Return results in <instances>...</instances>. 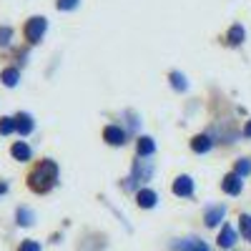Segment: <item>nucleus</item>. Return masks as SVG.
Wrapping results in <instances>:
<instances>
[{
  "instance_id": "nucleus-25",
  "label": "nucleus",
  "mask_w": 251,
  "mask_h": 251,
  "mask_svg": "<svg viewBox=\"0 0 251 251\" xmlns=\"http://www.w3.org/2000/svg\"><path fill=\"white\" fill-rule=\"evenodd\" d=\"M5 191H8V186H5L3 181H0V194H5Z\"/></svg>"
},
{
  "instance_id": "nucleus-4",
  "label": "nucleus",
  "mask_w": 251,
  "mask_h": 251,
  "mask_svg": "<svg viewBox=\"0 0 251 251\" xmlns=\"http://www.w3.org/2000/svg\"><path fill=\"white\" fill-rule=\"evenodd\" d=\"M224 216H226V206H214V208L206 211L203 221H206V226H219L224 221Z\"/></svg>"
},
{
  "instance_id": "nucleus-16",
  "label": "nucleus",
  "mask_w": 251,
  "mask_h": 251,
  "mask_svg": "<svg viewBox=\"0 0 251 251\" xmlns=\"http://www.w3.org/2000/svg\"><path fill=\"white\" fill-rule=\"evenodd\" d=\"M33 211H30V208H18V224L20 226H30L33 224Z\"/></svg>"
},
{
  "instance_id": "nucleus-6",
  "label": "nucleus",
  "mask_w": 251,
  "mask_h": 251,
  "mask_svg": "<svg viewBox=\"0 0 251 251\" xmlns=\"http://www.w3.org/2000/svg\"><path fill=\"white\" fill-rule=\"evenodd\" d=\"M221 188L226 194H231V196H236V194H241V176H236V174H228L226 178H224V183H221Z\"/></svg>"
},
{
  "instance_id": "nucleus-3",
  "label": "nucleus",
  "mask_w": 251,
  "mask_h": 251,
  "mask_svg": "<svg viewBox=\"0 0 251 251\" xmlns=\"http://www.w3.org/2000/svg\"><path fill=\"white\" fill-rule=\"evenodd\" d=\"M174 194H176V196H191V194H194V181H191V176H178V178L174 181Z\"/></svg>"
},
{
  "instance_id": "nucleus-20",
  "label": "nucleus",
  "mask_w": 251,
  "mask_h": 251,
  "mask_svg": "<svg viewBox=\"0 0 251 251\" xmlns=\"http://www.w3.org/2000/svg\"><path fill=\"white\" fill-rule=\"evenodd\" d=\"M241 231H244V236L251 241V216H246V214L241 216Z\"/></svg>"
},
{
  "instance_id": "nucleus-19",
  "label": "nucleus",
  "mask_w": 251,
  "mask_h": 251,
  "mask_svg": "<svg viewBox=\"0 0 251 251\" xmlns=\"http://www.w3.org/2000/svg\"><path fill=\"white\" fill-rule=\"evenodd\" d=\"M15 131V118H0V133L8 136Z\"/></svg>"
},
{
  "instance_id": "nucleus-23",
  "label": "nucleus",
  "mask_w": 251,
  "mask_h": 251,
  "mask_svg": "<svg viewBox=\"0 0 251 251\" xmlns=\"http://www.w3.org/2000/svg\"><path fill=\"white\" fill-rule=\"evenodd\" d=\"M10 28H0V46H8L10 43Z\"/></svg>"
},
{
  "instance_id": "nucleus-22",
  "label": "nucleus",
  "mask_w": 251,
  "mask_h": 251,
  "mask_svg": "<svg viewBox=\"0 0 251 251\" xmlns=\"http://www.w3.org/2000/svg\"><path fill=\"white\" fill-rule=\"evenodd\" d=\"M20 251H40V244L38 241H23L20 244Z\"/></svg>"
},
{
  "instance_id": "nucleus-15",
  "label": "nucleus",
  "mask_w": 251,
  "mask_h": 251,
  "mask_svg": "<svg viewBox=\"0 0 251 251\" xmlns=\"http://www.w3.org/2000/svg\"><path fill=\"white\" fill-rule=\"evenodd\" d=\"M0 78H3V83H5L8 88H13L15 83L20 80V73H18L15 68H5V71H3V75H0Z\"/></svg>"
},
{
  "instance_id": "nucleus-17",
  "label": "nucleus",
  "mask_w": 251,
  "mask_h": 251,
  "mask_svg": "<svg viewBox=\"0 0 251 251\" xmlns=\"http://www.w3.org/2000/svg\"><path fill=\"white\" fill-rule=\"evenodd\" d=\"M236 176H249L251 174V158H241V161H236V171H234Z\"/></svg>"
},
{
  "instance_id": "nucleus-13",
  "label": "nucleus",
  "mask_w": 251,
  "mask_h": 251,
  "mask_svg": "<svg viewBox=\"0 0 251 251\" xmlns=\"http://www.w3.org/2000/svg\"><path fill=\"white\" fill-rule=\"evenodd\" d=\"M191 149H194L196 153H206L208 149H211V138H208V136H196V138L191 141Z\"/></svg>"
},
{
  "instance_id": "nucleus-10",
  "label": "nucleus",
  "mask_w": 251,
  "mask_h": 251,
  "mask_svg": "<svg viewBox=\"0 0 251 251\" xmlns=\"http://www.w3.org/2000/svg\"><path fill=\"white\" fill-rule=\"evenodd\" d=\"M176 249H178V251H208V246H206L203 241H199V239H186V241H178V244H176Z\"/></svg>"
},
{
  "instance_id": "nucleus-21",
  "label": "nucleus",
  "mask_w": 251,
  "mask_h": 251,
  "mask_svg": "<svg viewBox=\"0 0 251 251\" xmlns=\"http://www.w3.org/2000/svg\"><path fill=\"white\" fill-rule=\"evenodd\" d=\"M78 8V0H58V10H73Z\"/></svg>"
},
{
  "instance_id": "nucleus-12",
  "label": "nucleus",
  "mask_w": 251,
  "mask_h": 251,
  "mask_svg": "<svg viewBox=\"0 0 251 251\" xmlns=\"http://www.w3.org/2000/svg\"><path fill=\"white\" fill-rule=\"evenodd\" d=\"M156 151V143L149 138V136H143V138H138V156L143 158V156H151Z\"/></svg>"
},
{
  "instance_id": "nucleus-1",
  "label": "nucleus",
  "mask_w": 251,
  "mask_h": 251,
  "mask_svg": "<svg viewBox=\"0 0 251 251\" xmlns=\"http://www.w3.org/2000/svg\"><path fill=\"white\" fill-rule=\"evenodd\" d=\"M28 181H30V188L35 194L50 191V188L55 186V181H58V166H55V161H40Z\"/></svg>"
},
{
  "instance_id": "nucleus-2",
  "label": "nucleus",
  "mask_w": 251,
  "mask_h": 251,
  "mask_svg": "<svg viewBox=\"0 0 251 251\" xmlns=\"http://www.w3.org/2000/svg\"><path fill=\"white\" fill-rule=\"evenodd\" d=\"M46 28H48V20L40 18V15H35V18H30L28 23H25V38L30 40V43H38V40L43 38Z\"/></svg>"
},
{
  "instance_id": "nucleus-14",
  "label": "nucleus",
  "mask_w": 251,
  "mask_h": 251,
  "mask_svg": "<svg viewBox=\"0 0 251 251\" xmlns=\"http://www.w3.org/2000/svg\"><path fill=\"white\" fill-rule=\"evenodd\" d=\"M244 38H246V33H244V28H241V25H234L231 30H228V43H231V46L244 43Z\"/></svg>"
},
{
  "instance_id": "nucleus-24",
  "label": "nucleus",
  "mask_w": 251,
  "mask_h": 251,
  "mask_svg": "<svg viewBox=\"0 0 251 251\" xmlns=\"http://www.w3.org/2000/svg\"><path fill=\"white\" fill-rule=\"evenodd\" d=\"M244 133L251 138V121H246V126H244Z\"/></svg>"
},
{
  "instance_id": "nucleus-8",
  "label": "nucleus",
  "mask_w": 251,
  "mask_h": 251,
  "mask_svg": "<svg viewBox=\"0 0 251 251\" xmlns=\"http://www.w3.org/2000/svg\"><path fill=\"white\" fill-rule=\"evenodd\" d=\"M15 131H18L20 136H28V133L33 131V118H30L28 113H20V116L15 118Z\"/></svg>"
},
{
  "instance_id": "nucleus-5",
  "label": "nucleus",
  "mask_w": 251,
  "mask_h": 251,
  "mask_svg": "<svg viewBox=\"0 0 251 251\" xmlns=\"http://www.w3.org/2000/svg\"><path fill=\"white\" fill-rule=\"evenodd\" d=\"M103 138H106L111 146H121V143H126V133L118 128V126H106V131H103Z\"/></svg>"
},
{
  "instance_id": "nucleus-18",
  "label": "nucleus",
  "mask_w": 251,
  "mask_h": 251,
  "mask_svg": "<svg viewBox=\"0 0 251 251\" xmlns=\"http://www.w3.org/2000/svg\"><path fill=\"white\" fill-rule=\"evenodd\" d=\"M171 86H174L176 91H186L188 83H186V78H183L178 71H174V73H171Z\"/></svg>"
},
{
  "instance_id": "nucleus-7",
  "label": "nucleus",
  "mask_w": 251,
  "mask_h": 251,
  "mask_svg": "<svg viewBox=\"0 0 251 251\" xmlns=\"http://www.w3.org/2000/svg\"><path fill=\"white\" fill-rule=\"evenodd\" d=\"M136 201H138L141 208H153V206H156V194L151 191V188H141L138 196H136Z\"/></svg>"
},
{
  "instance_id": "nucleus-11",
  "label": "nucleus",
  "mask_w": 251,
  "mask_h": 251,
  "mask_svg": "<svg viewBox=\"0 0 251 251\" xmlns=\"http://www.w3.org/2000/svg\"><path fill=\"white\" fill-rule=\"evenodd\" d=\"M10 153H13V158H18V161H28V158H30V146L20 141V143H15L13 149H10Z\"/></svg>"
},
{
  "instance_id": "nucleus-9",
  "label": "nucleus",
  "mask_w": 251,
  "mask_h": 251,
  "mask_svg": "<svg viewBox=\"0 0 251 251\" xmlns=\"http://www.w3.org/2000/svg\"><path fill=\"white\" fill-rule=\"evenodd\" d=\"M236 244V231L231 226H224L221 228V234H219V246H224V249H231Z\"/></svg>"
}]
</instances>
